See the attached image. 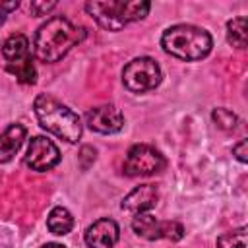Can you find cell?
Here are the masks:
<instances>
[{
    "label": "cell",
    "instance_id": "cell-5",
    "mask_svg": "<svg viewBox=\"0 0 248 248\" xmlns=\"http://www.w3.org/2000/svg\"><path fill=\"white\" fill-rule=\"evenodd\" d=\"M2 56L6 60V70L12 76H16L17 81L35 83L37 72H35L33 60H31L29 41L25 35H21V33L10 35L2 45Z\"/></svg>",
    "mask_w": 248,
    "mask_h": 248
},
{
    "label": "cell",
    "instance_id": "cell-16",
    "mask_svg": "<svg viewBox=\"0 0 248 248\" xmlns=\"http://www.w3.org/2000/svg\"><path fill=\"white\" fill-rule=\"evenodd\" d=\"M217 248H246V227L221 234L217 238Z\"/></svg>",
    "mask_w": 248,
    "mask_h": 248
},
{
    "label": "cell",
    "instance_id": "cell-4",
    "mask_svg": "<svg viewBox=\"0 0 248 248\" xmlns=\"http://www.w3.org/2000/svg\"><path fill=\"white\" fill-rule=\"evenodd\" d=\"M151 4L143 0L122 2V0H108V2H87L85 12L107 31H120L128 23L143 19L149 14Z\"/></svg>",
    "mask_w": 248,
    "mask_h": 248
},
{
    "label": "cell",
    "instance_id": "cell-14",
    "mask_svg": "<svg viewBox=\"0 0 248 248\" xmlns=\"http://www.w3.org/2000/svg\"><path fill=\"white\" fill-rule=\"evenodd\" d=\"M159 223L151 213H136L132 219V229L138 236L147 240H159Z\"/></svg>",
    "mask_w": 248,
    "mask_h": 248
},
{
    "label": "cell",
    "instance_id": "cell-3",
    "mask_svg": "<svg viewBox=\"0 0 248 248\" xmlns=\"http://www.w3.org/2000/svg\"><path fill=\"white\" fill-rule=\"evenodd\" d=\"M161 46L174 58L180 60H202L211 52V35L196 25H172L161 37Z\"/></svg>",
    "mask_w": 248,
    "mask_h": 248
},
{
    "label": "cell",
    "instance_id": "cell-17",
    "mask_svg": "<svg viewBox=\"0 0 248 248\" xmlns=\"http://www.w3.org/2000/svg\"><path fill=\"white\" fill-rule=\"evenodd\" d=\"M211 118H213V122L221 128V130H234V126H236V122H238V118H236V114L232 112V110H229V108H215L213 112H211Z\"/></svg>",
    "mask_w": 248,
    "mask_h": 248
},
{
    "label": "cell",
    "instance_id": "cell-20",
    "mask_svg": "<svg viewBox=\"0 0 248 248\" xmlns=\"http://www.w3.org/2000/svg\"><path fill=\"white\" fill-rule=\"evenodd\" d=\"M232 155H234L240 163H246V161H248V141H246V140H240V141L232 147Z\"/></svg>",
    "mask_w": 248,
    "mask_h": 248
},
{
    "label": "cell",
    "instance_id": "cell-6",
    "mask_svg": "<svg viewBox=\"0 0 248 248\" xmlns=\"http://www.w3.org/2000/svg\"><path fill=\"white\" fill-rule=\"evenodd\" d=\"M161 68L159 64L149 56H140L130 60L122 70V81L124 87L132 93H145L155 89L161 83Z\"/></svg>",
    "mask_w": 248,
    "mask_h": 248
},
{
    "label": "cell",
    "instance_id": "cell-2",
    "mask_svg": "<svg viewBox=\"0 0 248 248\" xmlns=\"http://www.w3.org/2000/svg\"><path fill=\"white\" fill-rule=\"evenodd\" d=\"M35 116L46 132L54 134L60 140H66L68 143H76L81 138L83 126L79 116L66 105H62L58 99L50 95H39L33 103Z\"/></svg>",
    "mask_w": 248,
    "mask_h": 248
},
{
    "label": "cell",
    "instance_id": "cell-11",
    "mask_svg": "<svg viewBox=\"0 0 248 248\" xmlns=\"http://www.w3.org/2000/svg\"><path fill=\"white\" fill-rule=\"evenodd\" d=\"M159 200V192L153 184H141L134 188L124 200H122V209L130 213H147L151 207H155Z\"/></svg>",
    "mask_w": 248,
    "mask_h": 248
},
{
    "label": "cell",
    "instance_id": "cell-10",
    "mask_svg": "<svg viewBox=\"0 0 248 248\" xmlns=\"http://www.w3.org/2000/svg\"><path fill=\"white\" fill-rule=\"evenodd\" d=\"M118 225L112 219H99L91 227H87L85 244L89 248H114V244L118 242Z\"/></svg>",
    "mask_w": 248,
    "mask_h": 248
},
{
    "label": "cell",
    "instance_id": "cell-13",
    "mask_svg": "<svg viewBox=\"0 0 248 248\" xmlns=\"http://www.w3.org/2000/svg\"><path fill=\"white\" fill-rule=\"evenodd\" d=\"M46 227H48V231L52 234H58V236L68 234L72 231V227H74V217L62 205L52 207L50 213H48V217H46Z\"/></svg>",
    "mask_w": 248,
    "mask_h": 248
},
{
    "label": "cell",
    "instance_id": "cell-7",
    "mask_svg": "<svg viewBox=\"0 0 248 248\" xmlns=\"http://www.w3.org/2000/svg\"><path fill=\"white\" fill-rule=\"evenodd\" d=\"M122 169L128 176H149L165 169V157L147 143H136L128 149Z\"/></svg>",
    "mask_w": 248,
    "mask_h": 248
},
{
    "label": "cell",
    "instance_id": "cell-1",
    "mask_svg": "<svg viewBox=\"0 0 248 248\" xmlns=\"http://www.w3.org/2000/svg\"><path fill=\"white\" fill-rule=\"evenodd\" d=\"M83 39H85L83 27L74 25L68 17L54 16L37 29L33 39V50L41 62L52 64L64 58L70 52V48L79 45Z\"/></svg>",
    "mask_w": 248,
    "mask_h": 248
},
{
    "label": "cell",
    "instance_id": "cell-19",
    "mask_svg": "<svg viewBox=\"0 0 248 248\" xmlns=\"http://www.w3.org/2000/svg\"><path fill=\"white\" fill-rule=\"evenodd\" d=\"M52 8H56V2H31V4H29V10H31V14H33L35 17L48 14Z\"/></svg>",
    "mask_w": 248,
    "mask_h": 248
},
{
    "label": "cell",
    "instance_id": "cell-15",
    "mask_svg": "<svg viewBox=\"0 0 248 248\" xmlns=\"http://www.w3.org/2000/svg\"><path fill=\"white\" fill-rule=\"evenodd\" d=\"M227 39L236 48H246L248 43V21L244 16L234 17L227 23Z\"/></svg>",
    "mask_w": 248,
    "mask_h": 248
},
{
    "label": "cell",
    "instance_id": "cell-9",
    "mask_svg": "<svg viewBox=\"0 0 248 248\" xmlns=\"http://www.w3.org/2000/svg\"><path fill=\"white\" fill-rule=\"evenodd\" d=\"M85 124L99 134H116L124 126V114L114 105H101L87 110Z\"/></svg>",
    "mask_w": 248,
    "mask_h": 248
},
{
    "label": "cell",
    "instance_id": "cell-22",
    "mask_svg": "<svg viewBox=\"0 0 248 248\" xmlns=\"http://www.w3.org/2000/svg\"><path fill=\"white\" fill-rule=\"evenodd\" d=\"M41 248H66V246L64 244H58V242H48V244H45Z\"/></svg>",
    "mask_w": 248,
    "mask_h": 248
},
{
    "label": "cell",
    "instance_id": "cell-18",
    "mask_svg": "<svg viewBox=\"0 0 248 248\" xmlns=\"http://www.w3.org/2000/svg\"><path fill=\"white\" fill-rule=\"evenodd\" d=\"M184 236V229L180 223L176 221H161L159 223V238H167V240H180Z\"/></svg>",
    "mask_w": 248,
    "mask_h": 248
},
{
    "label": "cell",
    "instance_id": "cell-12",
    "mask_svg": "<svg viewBox=\"0 0 248 248\" xmlns=\"http://www.w3.org/2000/svg\"><path fill=\"white\" fill-rule=\"evenodd\" d=\"M25 136H27V130L23 124H10L0 134V163H8L19 151Z\"/></svg>",
    "mask_w": 248,
    "mask_h": 248
},
{
    "label": "cell",
    "instance_id": "cell-8",
    "mask_svg": "<svg viewBox=\"0 0 248 248\" xmlns=\"http://www.w3.org/2000/svg\"><path fill=\"white\" fill-rule=\"evenodd\" d=\"M25 163L27 167H31L33 170L45 172L50 170L52 167H56L60 163V151L58 147L45 136H35L29 141L27 147V155H25Z\"/></svg>",
    "mask_w": 248,
    "mask_h": 248
},
{
    "label": "cell",
    "instance_id": "cell-21",
    "mask_svg": "<svg viewBox=\"0 0 248 248\" xmlns=\"http://www.w3.org/2000/svg\"><path fill=\"white\" fill-rule=\"evenodd\" d=\"M17 6H19V2H17V0H14V2H0V25L4 23L6 16H8L12 10H16Z\"/></svg>",
    "mask_w": 248,
    "mask_h": 248
}]
</instances>
